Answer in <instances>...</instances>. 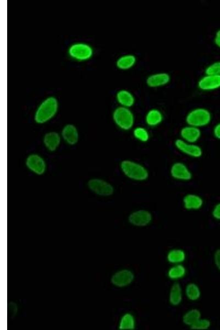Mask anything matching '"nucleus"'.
Returning <instances> with one entry per match:
<instances>
[{
  "instance_id": "1",
  "label": "nucleus",
  "mask_w": 220,
  "mask_h": 330,
  "mask_svg": "<svg viewBox=\"0 0 220 330\" xmlns=\"http://www.w3.org/2000/svg\"><path fill=\"white\" fill-rule=\"evenodd\" d=\"M59 102L53 96H48L40 102L34 115V121L43 125L51 120L58 113Z\"/></svg>"
},
{
  "instance_id": "2",
  "label": "nucleus",
  "mask_w": 220,
  "mask_h": 330,
  "mask_svg": "<svg viewBox=\"0 0 220 330\" xmlns=\"http://www.w3.org/2000/svg\"><path fill=\"white\" fill-rule=\"evenodd\" d=\"M120 168L124 176L133 181L145 182L149 177L148 169L141 163L132 160H122Z\"/></svg>"
},
{
  "instance_id": "3",
  "label": "nucleus",
  "mask_w": 220,
  "mask_h": 330,
  "mask_svg": "<svg viewBox=\"0 0 220 330\" xmlns=\"http://www.w3.org/2000/svg\"><path fill=\"white\" fill-rule=\"evenodd\" d=\"M212 119V114L209 109L198 107L190 110L185 116V121L187 125L201 129L210 125Z\"/></svg>"
},
{
  "instance_id": "4",
  "label": "nucleus",
  "mask_w": 220,
  "mask_h": 330,
  "mask_svg": "<svg viewBox=\"0 0 220 330\" xmlns=\"http://www.w3.org/2000/svg\"><path fill=\"white\" fill-rule=\"evenodd\" d=\"M112 116L115 125L123 131L133 128L135 119L131 108L119 106L114 109Z\"/></svg>"
},
{
  "instance_id": "5",
  "label": "nucleus",
  "mask_w": 220,
  "mask_h": 330,
  "mask_svg": "<svg viewBox=\"0 0 220 330\" xmlns=\"http://www.w3.org/2000/svg\"><path fill=\"white\" fill-rule=\"evenodd\" d=\"M68 54L71 59L78 61H86L92 58L93 47L85 42H76L68 47Z\"/></svg>"
},
{
  "instance_id": "6",
  "label": "nucleus",
  "mask_w": 220,
  "mask_h": 330,
  "mask_svg": "<svg viewBox=\"0 0 220 330\" xmlns=\"http://www.w3.org/2000/svg\"><path fill=\"white\" fill-rule=\"evenodd\" d=\"M88 187L94 194L100 197H108L114 195L113 184L101 178H92L88 182Z\"/></svg>"
},
{
  "instance_id": "7",
  "label": "nucleus",
  "mask_w": 220,
  "mask_h": 330,
  "mask_svg": "<svg viewBox=\"0 0 220 330\" xmlns=\"http://www.w3.org/2000/svg\"><path fill=\"white\" fill-rule=\"evenodd\" d=\"M174 146L179 152L193 159H199L203 155L204 151L201 146L197 143L184 141L180 138L175 141Z\"/></svg>"
},
{
  "instance_id": "8",
  "label": "nucleus",
  "mask_w": 220,
  "mask_h": 330,
  "mask_svg": "<svg viewBox=\"0 0 220 330\" xmlns=\"http://www.w3.org/2000/svg\"><path fill=\"white\" fill-rule=\"evenodd\" d=\"M134 272L130 269L124 268L115 272L110 279L112 284L118 288H126L131 285L135 280Z\"/></svg>"
},
{
  "instance_id": "9",
  "label": "nucleus",
  "mask_w": 220,
  "mask_h": 330,
  "mask_svg": "<svg viewBox=\"0 0 220 330\" xmlns=\"http://www.w3.org/2000/svg\"><path fill=\"white\" fill-rule=\"evenodd\" d=\"M152 213L146 209H137L132 211L128 217L129 224L136 228H145L153 222Z\"/></svg>"
},
{
  "instance_id": "10",
  "label": "nucleus",
  "mask_w": 220,
  "mask_h": 330,
  "mask_svg": "<svg viewBox=\"0 0 220 330\" xmlns=\"http://www.w3.org/2000/svg\"><path fill=\"white\" fill-rule=\"evenodd\" d=\"M170 174L174 180L181 182H189L194 176L187 164L181 161H176L171 164Z\"/></svg>"
},
{
  "instance_id": "11",
  "label": "nucleus",
  "mask_w": 220,
  "mask_h": 330,
  "mask_svg": "<svg viewBox=\"0 0 220 330\" xmlns=\"http://www.w3.org/2000/svg\"><path fill=\"white\" fill-rule=\"evenodd\" d=\"M25 163L26 168L36 175H43L47 170L44 158L38 154L34 153L28 156Z\"/></svg>"
},
{
  "instance_id": "12",
  "label": "nucleus",
  "mask_w": 220,
  "mask_h": 330,
  "mask_svg": "<svg viewBox=\"0 0 220 330\" xmlns=\"http://www.w3.org/2000/svg\"><path fill=\"white\" fill-rule=\"evenodd\" d=\"M197 87L203 92L217 91L220 89V75L205 74L198 80Z\"/></svg>"
},
{
  "instance_id": "13",
  "label": "nucleus",
  "mask_w": 220,
  "mask_h": 330,
  "mask_svg": "<svg viewBox=\"0 0 220 330\" xmlns=\"http://www.w3.org/2000/svg\"><path fill=\"white\" fill-rule=\"evenodd\" d=\"M171 80V75L166 72H158L148 75L146 80L147 86L153 89L168 85Z\"/></svg>"
},
{
  "instance_id": "14",
  "label": "nucleus",
  "mask_w": 220,
  "mask_h": 330,
  "mask_svg": "<svg viewBox=\"0 0 220 330\" xmlns=\"http://www.w3.org/2000/svg\"><path fill=\"white\" fill-rule=\"evenodd\" d=\"M182 204L185 210L187 211H198L203 207L204 200L200 195L188 194L183 197Z\"/></svg>"
},
{
  "instance_id": "15",
  "label": "nucleus",
  "mask_w": 220,
  "mask_h": 330,
  "mask_svg": "<svg viewBox=\"0 0 220 330\" xmlns=\"http://www.w3.org/2000/svg\"><path fill=\"white\" fill-rule=\"evenodd\" d=\"M180 135V139L184 141L197 143L200 141L202 132L201 128L187 125L181 129Z\"/></svg>"
},
{
  "instance_id": "16",
  "label": "nucleus",
  "mask_w": 220,
  "mask_h": 330,
  "mask_svg": "<svg viewBox=\"0 0 220 330\" xmlns=\"http://www.w3.org/2000/svg\"><path fill=\"white\" fill-rule=\"evenodd\" d=\"M62 139L69 146H75L79 140V133L76 126L73 124L65 125L61 133Z\"/></svg>"
},
{
  "instance_id": "17",
  "label": "nucleus",
  "mask_w": 220,
  "mask_h": 330,
  "mask_svg": "<svg viewBox=\"0 0 220 330\" xmlns=\"http://www.w3.org/2000/svg\"><path fill=\"white\" fill-rule=\"evenodd\" d=\"M184 295L182 285L178 282H175L170 288L168 295L169 304L174 307L180 306L183 300Z\"/></svg>"
},
{
  "instance_id": "18",
  "label": "nucleus",
  "mask_w": 220,
  "mask_h": 330,
  "mask_svg": "<svg viewBox=\"0 0 220 330\" xmlns=\"http://www.w3.org/2000/svg\"><path fill=\"white\" fill-rule=\"evenodd\" d=\"M164 119V115L161 110L153 108L149 109L147 112L144 121L148 127L155 128L161 125Z\"/></svg>"
},
{
  "instance_id": "19",
  "label": "nucleus",
  "mask_w": 220,
  "mask_h": 330,
  "mask_svg": "<svg viewBox=\"0 0 220 330\" xmlns=\"http://www.w3.org/2000/svg\"><path fill=\"white\" fill-rule=\"evenodd\" d=\"M116 100L120 106L131 108L135 104L134 95L127 89H120L116 94Z\"/></svg>"
},
{
  "instance_id": "20",
  "label": "nucleus",
  "mask_w": 220,
  "mask_h": 330,
  "mask_svg": "<svg viewBox=\"0 0 220 330\" xmlns=\"http://www.w3.org/2000/svg\"><path fill=\"white\" fill-rule=\"evenodd\" d=\"M62 140L61 134L51 131L45 134L43 142L45 148L50 152L53 153L59 148Z\"/></svg>"
},
{
  "instance_id": "21",
  "label": "nucleus",
  "mask_w": 220,
  "mask_h": 330,
  "mask_svg": "<svg viewBox=\"0 0 220 330\" xmlns=\"http://www.w3.org/2000/svg\"><path fill=\"white\" fill-rule=\"evenodd\" d=\"M137 63V58L132 53L122 55L116 62V66L119 70L127 71L133 68Z\"/></svg>"
},
{
  "instance_id": "22",
  "label": "nucleus",
  "mask_w": 220,
  "mask_h": 330,
  "mask_svg": "<svg viewBox=\"0 0 220 330\" xmlns=\"http://www.w3.org/2000/svg\"><path fill=\"white\" fill-rule=\"evenodd\" d=\"M186 259V252L179 248L170 250L167 254V260L171 265L183 264Z\"/></svg>"
},
{
  "instance_id": "23",
  "label": "nucleus",
  "mask_w": 220,
  "mask_h": 330,
  "mask_svg": "<svg viewBox=\"0 0 220 330\" xmlns=\"http://www.w3.org/2000/svg\"><path fill=\"white\" fill-rule=\"evenodd\" d=\"M187 274V268L183 264L172 265L167 271L169 279L174 282L182 280Z\"/></svg>"
},
{
  "instance_id": "24",
  "label": "nucleus",
  "mask_w": 220,
  "mask_h": 330,
  "mask_svg": "<svg viewBox=\"0 0 220 330\" xmlns=\"http://www.w3.org/2000/svg\"><path fill=\"white\" fill-rule=\"evenodd\" d=\"M184 294L188 300L195 302L201 298V289L197 284L189 283L185 286Z\"/></svg>"
},
{
  "instance_id": "25",
  "label": "nucleus",
  "mask_w": 220,
  "mask_h": 330,
  "mask_svg": "<svg viewBox=\"0 0 220 330\" xmlns=\"http://www.w3.org/2000/svg\"><path fill=\"white\" fill-rule=\"evenodd\" d=\"M136 326L135 316L131 313H124L120 319L118 328L120 330H134Z\"/></svg>"
},
{
  "instance_id": "26",
  "label": "nucleus",
  "mask_w": 220,
  "mask_h": 330,
  "mask_svg": "<svg viewBox=\"0 0 220 330\" xmlns=\"http://www.w3.org/2000/svg\"><path fill=\"white\" fill-rule=\"evenodd\" d=\"M202 318V313L199 309L191 308L184 313L182 320L184 325L190 328Z\"/></svg>"
},
{
  "instance_id": "27",
  "label": "nucleus",
  "mask_w": 220,
  "mask_h": 330,
  "mask_svg": "<svg viewBox=\"0 0 220 330\" xmlns=\"http://www.w3.org/2000/svg\"><path fill=\"white\" fill-rule=\"evenodd\" d=\"M133 136L137 141L142 143H146L149 141L151 135L149 130L143 126H138L133 129Z\"/></svg>"
},
{
  "instance_id": "28",
  "label": "nucleus",
  "mask_w": 220,
  "mask_h": 330,
  "mask_svg": "<svg viewBox=\"0 0 220 330\" xmlns=\"http://www.w3.org/2000/svg\"><path fill=\"white\" fill-rule=\"evenodd\" d=\"M211 326V321L207 318H201L190 327L192 330H208Z\"/></svg>"
},
{
  "instance_id": "29",
  "label": "nucleus",
  "mask_w": 220,
  "mask_h": 330,
  "mask_svg": "<svg viewBox=\"0 0 220 330\" xmlns=\"http://www.w3.org/2000/svg\"><path fill=\"white\" fill-rule=\"evenodd\" d=\"M205 74L220 75V60L213 62L206 66Z\"/></svg>"
},
{
  "instance_id": "30",
  "label": "nucleus",
  "mask_w": 220,
  "mask_h": 330,
  "mask_svg": "<svg viewBox=\"0 0 220 330\" xmlns=\"http://www.w3.org/2000/svg\"><path fill=\"white\" fill-rule=\"evenodd\" d=\"M211 216L216 221L220 222V202L217 203L212 208Z\"/></svg>"
},
{
  "instance_id": "31",
  "label": "nucleus",
  "mask_w": 220,
  "mask_h": 330,
  "mask_svg": "<svg viewBox=\"0 0 220 330\" xmlns=\"http://www.w3.org/2000/svg\"><path fill=\"white\" fill-rule=\"evenodd\" d=\"M213 261L216 269L220 272V249H217L213 254Z\"/></svg>"
},
{
  "instance_id": "32",
  "label": "nucleus",
  "mask_w": 220,
  "mask_h": 330,
  "mask_svg": "<svg viewBox=\"0 0 220 330\" xmlns=\"http://www.w3.org/2000/svg\"><path fill=\"white\" fill-rule=\"evenodd\" d=\"M212 133L216 140L220 141V121L216 123L213 127Z\"/></svg>"
},
{
  "instance_id": "33",
  "label": "nucleus",
  "mask_w": 220,
  "mask_h": 330,
  "mask_svg": "<svg viewBox=\"0 0 220 330\" xmlns=\"http://www.w3.org/2000/svg\"><path fill=\"white\" fill-rule=\"evenodd\" d=\"M214 43L216 46L220 49V29L215 32Z\"/></svg>"
}]
</instances>
